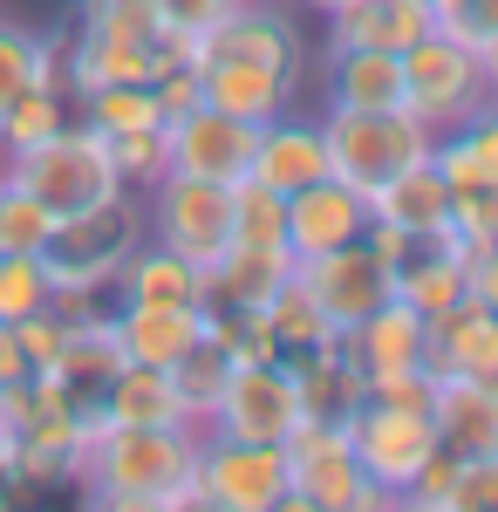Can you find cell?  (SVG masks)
Masks as SVG:
<instances>
[{"label": "cell", "instance_id": "cb8c5ba5", "mask_svg": "<svg viewBox=\"0 0 498 512\" xmlns=\"http://www.w3.org/2000/svg\"><path fill=\"white\" fill-rule=\"evenodd\" d=\"M110 335H116V349H123V362L171 369V362L205 335V315H198V308H130V301H116Z\"/></svg>", "mask_w": 498, "mask_h": 512}, {"label": "cell", "instance_id": "8fae6325", "mask_svg": "<svg viewBox=\"0 0 498 512\" xmlns=\"http://www.w3.org/2000/svg\"><path fill=\"white\" fill-rule=\"evenodd\" d=\"M198 62H212V55H239V62H267V69H280L287 82H301L307 69V28L294 21V7L287 0H239L219 28H205V35L192 41Z\"/></svg>", "mask_w": 498, "mask_h": 512}, {"label": "cell", "instance_id": "1f68e13d", "mask_svg": "<svg viewBox=\"0 0 498 512\" xmlns=\"http://www.w3.org/2000/svg\"><path fill=\"white\" fill-rule=\"evenodd\" d=\"M62 48H69V35H35L21 21H0V110L28 82H62Z\"/></svg>", "mask_w": 498, "mask_h": 512}, {"label": "cell", "instance_id": "6da1fadb", "mask_svg": "<svg viewBox=\"0 0 498 512\" xmlns=\"http://www.w3.org/2000/svg\"><path fill=\"white\" fill-rule=\"evenodd\" d=\"M198 424H103L89 431L76 492L96 512H198Z\"/></svg>", "mask_w": 498, "mask_h": 512}, {"label": "cell", "instance_id": "9c48e42d", "mask_svg": "<svg viewBox=\"0 0 498 512\" xmlns=\"http://www.w3.org/2000/svg\"><path fill=\"white\" fill-rule=\"evenodd\" d=\"M342 437H348V451H355V465H362V478L383 485L396 506H403L410 478L423 472V458L437 451L430 410H403V403H376V396H362V410L342 424Z\"/></svg>", "mask_w": 498, "mask_h": 512}, {"label": "cell", "instance_id": "5bb4252c", "mask_svg": "<svg viewBox=\"0 0 498 512\" xmlns=\"http://www.w3.org/2000/svg\"><path fill=\"white\" fill-rule=\"evenodd\" d=\"M389 294H396L403 308H417L423 321L458 308L464 294H471V246H464L458 233H417L410 260L389 274Z\"/></svg>", "mask_w": 498, "mask_h": 512}, {"label": "cell", "instance_id": "ab89813d", "mask_svg": "<svg viewBox=\"0 0 498 512\" xmlns=\"http://www.w3.org/2000/svg\"><path fill=\"white\" fill-rule=\"evenodd\" d=\"M444 512H498V451H485V458H458L451 492H444Z\"/></svg>", "mask_w": 498, "mask_h": 512}, {"label": "cell", "instance_id": "4316f807", "mask_svg": "<svg viewBox=\"0 0 498 512\" xmlns=\"http://www.w3.org/2000/svg\"><path fill=\"white\" fill-rule=\"evenodd\" d=\"M103 424H137V431H157V424H192L185 396L171 383V369H144V362H123L103 390ZM96 424V431H103Z\"/></svg>", "mask_w": 498, "mask_h": 512}, {"label": "cell", "instance_id": "484cf974", "mask_svg": "<svg viewBox=\"0 0 498 512\" xmlns=\"http://www.w3.org/2000/svg\"><path fill=\"white\" fill-rule=\"evenodd\" d=\"M116 301H130V308H198V267L192 260H178L171 246H157L144 239L110 280Z\"/></svg>", "mask_w": 498, "mask_h": 512}, {"label": "cell", "instance_id": "4fadbf2b", "mask_svg": "<svg viewBox=\"0 0 498 512\" xmlns=\"http://www.w3.org/2000/svg\"><path fill=\"white\" fill-rule=\"evenodd\" d=\"M164 137H171V171H192V178H212V185H239L246 164H253L260 123L226 117V110L198 103V110H185V117L164 123Z\"/></svg>", "mask_w": 498, "mask_h": 512}, {"label": "cell", "instance_id": "c3c4849f", "mask_svg": "<svg viewBox=\"0 0 498 512\" xmlns=\"http://www.w3.org/2000/svg\"><path fill=\"white\" fill-rule=\"evenodd\" d=\"M14 499H21V492H14V478L0 472V506H14Z\"/></svg>", "mask_w": 498, "mask_h": 512}, {"label": "cell", "instance_id": "7bdbcfd3", "mask_svg": "<svg viewBox=\"0 0 498 512\" xmlns=\"http://www.w3.org/2000/svg\"><path fill=\"white\" fill-rule=\"evenodd\" d=\"M232 7H239V0H157L164 28H171V35H192V41L205 35V28H219Z\"/></svg>", "mask_w": 498, "mask_h": 512}, {"label": "cell", "instance_id": "7c38bea8", "mask_svg": "<svg viewBox=\"0 0 498 512\" xmlns=\"http://www.w3.org/2000/svg\"><path fill=\"white\" fill-rule=\"evenodd\" d=\"M294 280L314 294V308L335 321V335H342V328H355L362 315H376V308L389 301V267L369 253V246H362V239L294 260Z\"/></svg>", "mask_w": 498, "mask_h": 512}, {"label": "cell", "instance_id": "b9f144b4", "mask_svg": "<svg viewBox=\"0 0 498 512\" xmlns=\"http://www.w3.org/2000/svg\"><path fill=\"white\" fill-rule=\"evenodd\" d=\"M14 342H21V355H28V369H35V376H48V369H55V355H62V342H69V328L41 308V315H21V321H14Z\"/></svg>", "mask_w": 498, "mask_h": 512}, {"label": "cell", "instance_id": "d6986e66", "mask_svg": "<svg viewBox=\"0 0 498 512\" xmlns=\"http://www.w3.org/2000/svg\"><path fill=\"white\" fill-rule=\"evenodd\" d=\"M246 178L267 185V192H280V198L314 185V178H335V171H328V137H321V123H301V117H287V110L273 123H260Z\"/></svg>", "mask_w": 498, "mask_h": 512}, {"label": "cell", "instance_id": "681fc988", "mask_svg": "<svg viewBox=\"0 0 498 512\" xmlns=\"http://www.w3.org/2000/svg\"><path fill=\"white\" fill-rule=\"evenodd\" d=\"M294 7H314V14H328V7H342V0H294Z\"/></svg>", "mask_w": 498, "mask_h": 512}, {"label": "cell", "instance_id": "44dd1931", "mask_svg": "<svg viewBox=\"0 0 498 512\" xmlns=\"http://www.w3.org/2000/svg\"><path fill=\"white\" fill-rule=\"evenodd\" d=\"M198 76H205V103H212V110L246 117V123H273L287 103H294V89H301V82H287L280 69H267V62H239V55L198 62Z\"/></svg>", "mask_w": 498, "mask_h": 512}, {"label": "cell", "instance_id": "ba28073f", "mask_svg": "<svg viewBox=\"0 0 498 512\" xmlns=\"http://www.w3.org/2000/svg\"><path fill=\"white\" fill-rule=\"evenodd\" d=\"M198 506L212 512H287V444L198 437Z\"/></svg>", "mask_w": 498, "mask_h": 512}, {"label": "cell", "instance_id": "30bf717a", "mask_svg": "<svg viewBox=\"0 0 498 512\" xmlns=\"http://www.w3.org/2000/svg\"><path fill=\"white\" fill-rule=\"evenodd\" d=\"M301 424V396H294V369L267 355V362H232L226 390L212 403L205 431L219 437H246V444H287Z\"/></svg>", "mask_w": 498, "mask_h": 512}, {"label": "cell", "instance_id": "7a4b0ae2", "mask_svg": "<svg viewBox=\"0 0 498 512\" xmlns=\"http://www.w3.org/2000/svg\"><path fill=\"white\" fill-rule=\"evenodd\" d=\"M0 178L21 185L28 198H41L55 219H76V212L123 192V178H116V164H110V137L89 130L82 117H69L55 137H41L35 151L0 158Z\"/></svg>", "mask_w": 498, "mask_h": 512}, {"label": "cell", "instance_id": "60d3db41", "mask_svg": "<svg viewBox=\"0 0 498 512\" xmlns=\"http://www.w3.org/2000/svg\"><path fill=\"white\" fill-rule=\"evenodd\" d=\"M430 28L478 48V41L498 28V0H430Z\"/></svg>", "mask_w": 498, "mask_h": 512}, {"label": "cell", "instance_id": "277c9868", "mask_svg": "<svg viewBox=\"0 0 498 512\" xmlns=\"http://www.w3.org/2000/svg\"><path fill=\"white\" fill-rule=\"evenodd\" d=\"M321 137H328V171L355 185V192H383L396 171L430 158L437 130L417 123L410 110H328L321 117Z\"/></svg>", "mask_w": 498, "mask_h": 512}, {"label": "cell", "instance_id": "2e32d148", "mask_svg": "<svg viewBox=\"0 0 498 512\" xmlns=\"http://www.w3.org/2000/svg\"><path fill=\"white\" fill-rule=\"evenodd\" d=\"M362 226H369V198L342 178H314L301 192H287V253L294 260L348 246V239H362Z\"/></svg>", "mask_w": 498, "mask_h": 512}, {"label": "cell", "instance_id": "52a82bcc", "mask_svg": "<svg viewBox=\"0 0 498 512\" xmlns=\"http://www.w3.org/2000/svg\"><path fill=\"white\" fill-rule=\"evenodd\" d=\"M144 226L157 246H171L178 260H192L198 274L232 246V185L192 178V171H171L164 185L144 192Z\"/></svg>", "mask_w": 498, "mask_h": 512}, {"label": "cell", "instance_id": "d6a6232c", "mask_svg": "<svg viewBox=\"0 0 498 512\" xmlns=\"http://www.w3.org/2000/svg\"><path fill=\"white\" fill-rule=\"evenodd\" d=\"M69 89L62 82H28L7 110H0V158H21V151H35L41 137H55L62 123H69Z\"/></svg>", "mask_w": 498, "mask_h": 512}, {"label": "cell", "instance_id": "8992f818", "mask_svg": "<svg viewBox=\"0 0 498 512\" xmlns=\"http://www.w3.org/2000/svg\"><path fill=\"white\" fill-rule=\"evenodd\" d=\"M383 485H369L342 431L294 424L287 437V512H389Z\"/></svg>", "mask_w": 498, "mask_h": 512}, {"label": "cell", "instance_id": "f6af8a7d", "mask_svg": "<svg viewBox=\"0 0 498 512\" xmlns=\"http://www.w3.org/2000/svg\"><path fill=\"white\" fill-rule=\"evenodd\" d=\"M21 376H35V369H28L21 342H14V321H0V390H7V383H21Z\"/></svg>", "mask_w": 498, "mask_h": 512}, {"label": "cell", "instance_id": "7dc6e473", "mask_svg": "<svg viewBox=\"0 0 498 512\" xmlns=\"http://www.w3.org/2000/svg\"><path fill=\"white\" fill-rule=\"evenodd\" d=\"M478 390H485V396H498V362L485 369V376H478Z\"/></svg>", "mask_w": 498, "mask_h": 512}, {"label": "cell", "instance_id": "836d02e7", "mask_svg": "<svg viewBox=\"0 0 498 512\" xmlns=\"http://www.w3.org/2000/svg\"><path fill=\"white\" fill-rule=\"evenodd\" d=\"M89 130H103V137H123V130H151L157 103H151V82H103V89H89V96H76L69 103Z\"/></svg>", "mask_w": 498, "mask_h": 512}, {"label": "cell", "instance_id": "7402d4cb", "mask_svg": "<svg viewBox=\"0 0 498 512\" xmlns=\"http://www.w3.org/2000/svg\"><path fill=\"white\" fill-rule=\"evenodd\" d=\"M321 21H328V55H348V48L403 55L417 35H430V14L410 7V0H342V7H328Z\"/></svg>", "mask_w": 498, "mask_h": 512}, {"label": "cell", "instance_id": "f35d334b", "mask_svg": "<svg viewBox=\"0 0 498 512\" xmlns=\"http://www.w3.org/2000/svg\"><path fill=\"white\" fill-rule=\"evenodd\" d=\"M48 308V267L41 253H0V321H21Z\"/></svg>", "mask_w": 498, "mask_h": 512}, {"label": "cell", "instance_id": "bcb514c9", "mask_svg": "<svg viewBox=\"0 0 498 512\" xmlns=\"http://www.w3.org/2000/svg\"><path fill=\"white\" fill-rule=\"evenodd\" d=\"M478 62H485V82H492V96H498V28L478 41Z\"/></svg>", "mask_w": 498, "mask_h": 512}, {"label": "cell", "instance_id": "83f0119b", "mask_svg": "<svg viewBox=\"0 0 498 512\" xmlns=\"http://www.w3.org/2000/svg\"><path fill=\"white\" fill-rule=\"evenodd\" d=\"M430 431L458 458H485V451H498V396H485L478 383H458V376H437Z\"/></svg>", "mask_w": 498, "mask_h": 512}, {"label": "cell", "instance_id": "f907efd6", "mask_svg": "<svg viewBox=\"0 0 498 512\" xmlns=\"http://www.w3.org/2000/svg\"><path fill=\"white\" fill-rule=\"evenodd\" d=\"M410 7H423V14H430V0H410Z\"/></svg>", "mask_w": 498, "mask_h": 512}, {"label": "cell", "instance_id": "9a60e30c", "mask_svg": "<svg viewBox=\"0 0 498 512\" xmlns=\"http://www.w3.org/2000/svg\"><path fill=\"white\" fill-rule=\"evenodd\" d=\"M116 369H123V349H116L110 321L103 328H69V342H62L55 369H48V390L82 431H96L103 424V390H110Z\"/></svg>", "mask_w": 498, "mask_h": 512}, {"label": "cell", "instance_id": "74e56055", "mask_svg": "<svg viewBox=\"0 0 498 512\" xmlns=\"http://www.w3.org/2000/svg\"><path fill=\"white\" fill-rule=\"evenodd\" d=\"M48 233H55V212L0 178V253H41Z\"/></svg>", "mask_w": 498, "mask_h": 512}, {"label": "cell", "instance_id": "816d5d0a", "mask_svg": "<svg viewBox=\"0 0 498 512\" xmlns=\"http://www.w3.org/2000/svg\"><path fill=\"white\" fill-rule=\"evenodd\" d=\"M287 7H294V0H287Z\"/></svg>", "mask_w": 498, "mask_h": 512}, {"label": "cell", "instance_id": "5b68a950", "mask_svg": "<svg viewBox=\"0 0 498 512\" xmlns=\"http://www.w3.org/2000/svg\"><path fill=\"white\" fill-rule=\"evenodd\" d=\"M485 103H492V82H485V62H478L471 41H451L430 28L403 48V110L430 123L437 137L471 123Z\"/></svg>", "mask_w": 498, "mask_h": 512}, {"label": "cell", "instance_id": "3957f363", "mask_svg": "<svg viewBox=\"0 0 498 512\" xmlns=\"http://www.w3.org/2000/svg\"><path fill=\"white\" fill-rule=\"evenodd\" d=\"M151 239L144 226V192H116L103 205H89L76 219H55V233L41 246L48 287H110L116 267Z\"/></svg>", "mask_w": 498, "mask_h": 512}, {"label": "cell", "instance_id": "e0dca14e", "mask_svg": "<svg viewBox=\"0 0 498 512\" xmlns=\"http://www.w3.org/2000/svg\"><path fill=\"white\" fill-rule=\"evenodd\" d=\"M498 362V315L485 301L464 294L458 308L423 321V369L430 376H458V383H478Z\"/></svg>", "mask_w": 498, "mask_h": 512}, {"label": "cell", "instance_id": "8d00e7d4", "mask_svg": "<svg viewBox=\"0 0 498 512\" xmlns=\"http://www.w3.org/2000/svg\"><path fill=\"white\" fill-rule=\"evenodd\" d=\"M110 164H116V178H123V192H151V185H164V178H171V137H164V123L110 137Z\"/></svg>", "mask_w": 498, "mask_h": 512}, {"label": "cell", "instance_id": "e575fe53", "mask_svg": "<svg viewBox=\"0 0 498 512\" xmlns=\"http://www.w3.org/2000/svg\"><path fill=\"white\" fill-rule=\"evenodd\" d=\"M232 376V355L212 342V335H198L192 349L171 362V383H178V396H185V410H192V424L205 431V417H212V403H219V390H226Z\"/></svg>", "mask_w": 498, "mask_h": 512}, {"label": "cell", "instance_id": "d590c367", "mask_svg": "<svg viewBox=\"0 0 498 512\" xmlns=\"http://www.w3.org/2000/svg\"><path fill=\"white\" fill-rule=\"evenodd\" d=\"M76 28L89 35H110V41H137V48H164V14H157V0H82Z\"/></svg>", "mask_w": 498, "mask_h": 512}, {"label": "cell", "instance_id": "4dcf8cb0", "mask_svg": "<svg viewBox=\"0 0 498 512\" xmlns=\"http://www.w3.org/2000/svg\"><path fill=\"white\" fill-rule=\"evenodd\" d=\"M260 315H267V335H273V355H280V362H301V355H314V349H328V342H335V321L314 308V294H307L294 274L267 294V308H260Z\"/></svg>", "mask_w": 498, "mask_h": 512}, {"label": "cell", "instance_id": "603a6c76", "mask_svg": "<svg viewBox=\"0 0 498 512\" xmlns=\"http://www.w3.org/2000/svg\"><path fill=\"white\" fill-rule=\"evenodd\" d=\"M294 274V253L280 246H226L198 274V308H267V294Z\"/></svg>", "mask_w": 498, "mask_h": 512}, {"label": "cell", "instance_id": "f1b7e54d", "mask_svg": "<svg viewBox=\"0 0 498 512\" xmlns=\"http://www.w3.org/2000/svg\"><path fill=\"white\" fill-rule=\"evenodd\" d=\"M369 219H389L403 233H458L451 226V185H444V171L430 158L396 171L383 192H369Z\"/></svg>", "mask_w": 498, "mask_h": 512}, {"label": "cell", "instance_id": "f546056e", "mask_svg": "<svg viewBox=\"0 0 498 512\" xmlns=\"http://www.w3.org/2000/svg\"><path fill=\"white\" fill-rule=\"evenodd\" d=\"M328 110H403V55L383 48L328 55Z\"/></svg>", "mask_w": 498, "mask_h": 512}, {"label": "cell", "instance_id": "d4e9b609", "mask_svg": "<svg viewBox=\"0 0 498 512\" xmlns=\"http://www.w3.org/2000/svg\"><path fill=\"white\" fill-rule=\"evenodd\" d=\"M294 369V396H301V424H328V431H342L348 417L362 410V369L342 355V342H328V349L301 355V362H287Z\"/></svg>", "mask_w": 498, "mask_h": 512}, {"label": "cell", "instance_id": "ffe728a7", "mask_svg": "<svg viewBox=\"0 0 498 512\" xmlns=\"http://www.w3.org/2000/svg\"><path fill=\"white\" fill-rule=\"evenodd\" d=\"M335 342H342V355L362 369V383L423 369V315H417V308H403L396 294H389L376 315H362L355 328H342Z\"/></svg>", "mask_w": 498, "mask_h": 512}, {"label": "cell", "instance_id": "ac0fdd59", "mask_svg": "<svg viewBox=\"0 0 498 512\" xmlns=\"http://www.w3.org/2000/svg\"><path fill=\"white\" fill-rule=\"evenodd\" d=\"M82 431L69 410H48L35 424H21L14 444H7V478H14V492L28 499V492H48V485H76V465H82Z\"/></svg>", "mask_w": 498, "mask_h": 512}, {"label": "cell", "instance_id": "ee69618b", "mask_svg": "<svg viewBox=\"0 0 498 512\" xmlns=\"http://www.w3.org/2000/svg\"><path fill=\"white\" fill-rule=\"evenodd\" d=\"M471 301H485V308L498 315V246L471 253Z\"/></svg>", "mask_w": 498, "mask_h": 512}]
</instances>
